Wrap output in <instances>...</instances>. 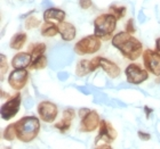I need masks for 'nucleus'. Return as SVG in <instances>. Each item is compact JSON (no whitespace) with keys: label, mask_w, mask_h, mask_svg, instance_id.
I'll use <instances>...</instances> for the list:
<instances>
[{"label":"nucleus","mask_w":160,"mask_h":149,"mask_svg":"<svg viewBox=\"0 0 160 149\" xmlns=\"http://www.w3.org/2000/svg\"><path fill=\"white\" fill-rule=\"evenodd\" d=\"M111 43L125 58L130 62H135L143 55L144 50L142 42L126 31L114 34L111 39Z\"/></svg>","instance_id":"obj_1"},{"label":"nucleus","mask_w":160,"mask_h":149,"mask_svg":"<svg viewBox=\"0 0 160 149\" xmlns=\"http://www.w3.org/2000/svg\"><path fill=\"white\" fill-rule=\"evenodd\" d=\"M17 139L23 143L32 142L40 132V119L34 115H27L15 122Z\"/></svg>","instance_id":"obj_2"},{"label":"nucleus","mask_w":160,"mask_h":149,"mask_svg":"<svg viewBox=\"0 0 160 149\" xmlns=\"http://www.w3.org/2000/svg\"><path fill=\"white\" fill-rule=\"evenodd\" d=\"M117 21L116 16L111 13L98 15L94 20V34L102 39V41L112 39L117 27Z\"/></svg>","instance_id":"obj_3"},{"label":"nucleus","mask_w":160,"mask_h":149,"mask_svg":"<svg viewBox=\"0 0 160 149\" xmlns=\"http://www.w3.org/2000/svg\"><path fill=\"white\" fill-rule=\"evenodd\" d=\"M118 132L112 124L107 119H101L98 126V134L95 138L96 148H111V143L117 139Z\"/></svg>","instance_id":"obj_4"},{"label":"nucleus","mask_w":160,"mask_h":149,"mask_svg":"<svg viewBox=\"0 0 160 149\" xmlns=\"http://www.w3.org/2000/svg\"><path fill=\"white\" fill-rule=\"evenodd\" d=\"M102 47V39L96 37L95 34L87 35L80 39L73 47V51L77 55L85 56V55H93L97 53Z\"/></svg>","instance_id":"obj_5"},{"label":"nucleus","mask_w":160,"mask_h":149,"mask_svg":"<svg viewBox=\"0 0 160 149\" xmlns=\"http://www.w3.org/2000/svg\"><path fill=\"white\" fill-rule=\"evenodd\" d=\"M125 75L128 83L138 86L149 79V71L136 63H130L125 70Z\"/></svg>","instance_id":"obj_6"},{"label":"nucleus","mask_w":160,"mask_h":149,"mask_svg":"<svg viewBox=\"0 0 160 149\" xmlns=\"http://www.w3.org/2000/svg\"><path fill=\"white\" fill-rule=\"evenodd\" d=\"M21 93L17 92L16 95H14L10 99H8L6 103L2 104V106L0 108V115L3 121H10V119L15 117L17 113L20 112L21 108Z\"/></svg>","instance_id":"obj_7"},{"label":"nucleus","mask_w":160,"mask_h":149,"mask_svg":"<svg viewBox=\"0 0 160 149\" xmlns=\"http://www.w3.org/2000/svg\"><path fill=\"white\" fill-rule=\"evenodd\" d=\"M29 81V71L27 68H14L8 75V84L15 91H21L25 88Z\"/></svg>","instance_id":"obj_8"},{"label":"nucleus","mask_w":160,"mask_h":149,"mask_svg":"<svg viewBox=\"0 0 160 149\" xmlns=\"http://www.w3.org/2000/svg\"><path fill=\"white\" fill-rule=\"evenodd\" d=\"M39 119L45 123H53L58 115V108L54 103L49 100H43L39 103L37 107Z\"/></svg>","instance_id":"obj_9"},{"label":"nucleus","mask_w":160,"mask_h":149,"mask_svg":"<svg viewBox=\"0 0 160 149\" xmlns=\"http://www.w3.org/2000/svg\"><path fill=\"white\" fill-rule=\"evenodd\" d=\"M144 67L149 71V73L154 76H160V55L156 50L147 49L142 55Z\"/></svg>","instance_id":"obj_10"},{"label":"nucleus","mask_w":160,"mask_h":149,"mask_svg":"<svg viewBox=\"0 0 160 149\" xmlns=\"http://www.w3.org/2000/svg\"><path fill=\"white\" fill-rule=\"evenodd\" d=\"M101 123L100 114L94 109H90L86 115L81 117L79 125V131L81 133H90L98 129Z\"/></svg>","instance_id":"obj_11"},{"label":"nucleus","mask_w":160,"mask_h":149,"mask_svg":"<svg viewBox=\"0 0 160 149\" xmlns=\"http://www.w3.org/2000/svg\"><path fill=\"white\" fill-rule=\"evenodd\" d=\"M76 117V110L73 108H67L63 110V116L60 122L54 124V128L57 129L61 133H65L71 128V123Z\"/></svg>","instance_id":"obj_12"},{"label":"nucleus","mask_w":160,"mask_h":149,"mask_svg":"<svg viewBox=\"0 0 160 149\" xmlns=\"http://www.w3.org/2000/svg\"><path fill=\"white\" fill-rule=\"evenodd\" d=\"M100 67L110 79H117L121 73V70H120L119 65H117V63L102 56L100 57Z\"/></svg>","instance_id":"obj_13"},{"label":"nucleus","mask_w":160,"mask_h":149,"mask_svg":"<svg viewBox=\"0 0 160 149\" xmlns=\"http://www.w3.org/2000/svg\"><path fill=\"white\" fill-rule=\"evenodd\" d=\"M42 17L45 22H52V23L58 24L61 22L65 21L67 14L62 9H58V8H55V7H49V8H47L43 12Z\"/></svg>","instance_id":"obj_14"},{"label":"nucleus","mask_w":160,"mask_h":149,"mask_svg":"<svg viewBox=\"0 0 160 149\" xmlns=\"http://www.w3.org/2000/svg\"><path fill=\"white\" fill-rule=\"evenodd\" d=\"M57 25H58L60 35L63 41L70 42V41H73V40L76 39L77 30H76V26H74L72 23H69V22H65V21H64V22L58 23Z\"/></svg>","instance_id":"obj_15"},{"label":"nucleus","mask_w":160,"mask_h":149,"mask_svg":"<svg viewBox=\"0 0 160 149\" xmlns=\"http://www.w3.org/2000/svg\"><path fill=\"white\" fill-rule=\"evenodd\" d=\"M31 62H32V55L29 51L27 53H17L12 59V66L13 68H29Z\"/></svg>","instance_id":"obj_16"},{"label":"nucleus","mask_w":160,"mask_h":149,"mask_svg":"<svg viewBox=\"0 0 160 149\" xmlns=\"http://www.w3.org/2000/svg\"><path fill=\"white\" fill-rule=\"evenodd\" d=\"M27 40H28V35L25 32H17V33L14 34L13 37H12V39H10L9 47L13 50L18 51V50H21L24 47Z\"/></svg>","instance_id":"obj_17"},{"label":"nucleus","mask_w":160,"mask_h":149,"mask_svg":"<svg viewBox=\"0 0 160 149\" xmlns=\"http://www.w3.org/2000/svg\"><path fill=\"white\" fill-rule=\"evenodd\" d=\"M40 33H41L42 37H46V38L56 37L57 34H60L58 25L55 23H52V22H45L43 21V24H41Z\"/></svg>","instance_id":"obj_18"},{"label":"nucleus","mask_w":160,"mask_h":149,"mask_svg":"<svg viewBox=\"0 0 160 149\" xmlns=\"http://www.w3.org/2000/svg\"><path fill=\"white\" fill-rule=\"evenodd\" d=\"M47 47L43 42H37V43H32L30 47H29V53L32 55V59L37 58L39 56H42L45 51H46Z\"/></svg>","instance_id":"obj_19"},{"label":"nucleus","mask_w":160,"mask_h":149,"mask_svg":"<svg viewBox=\"0 0 160 149\" xmlns=\"http://www.w3.org/2000/svg\"><path fill=\"white\" fill-rule=\"evenodd\" d=\"M90 73L89 70V59H81L77 63V66H76V74L79 77H82V76H86L87 74Z\"/></svg>","instance_id":"obj_20"},{"label":"nucleus","mask_w":160,"mask_h":149,"mask_svg":"<svg viewBox=\"0 0 160 149\" xmlns=\"http://www.w3.org/2000/svg\"><path fill=\"white\" fill-rule=\"evenodd\" d=\"M47 64H48V60H47L46 56L42 55V56H39V57H37V58L32 59L30 66H29V70H32V71L43 70V68H46Z\"/></svg>","instance_id":"obj_21"},{"label":"nucleus","mask_w":160,"mask_h":149,"mask_svg":"<svg viewBox=\"0 0 160 149\" xmlns=\"http://www.w3.org/2000/svg\"><path fill=\"white\" fill-rule=\"evenodd\" d=\"M2 138L7 141H14L17 139V132H16V126L15 123H10L9 125H7L5 128L2 132Z\"/></svg>","instance_id":"obj_22"},{"label":"nucleus","mask_w":160,"mask_h":149,"mask_svg":"<svg viewBox=\"0 0 160 149\" xmlns=\"http://www.w3.org/2000/svg\"><path fill=\"white\" fill-rule=\"evenodd\" d=\"M126 12H127L126 6L111 5V6L109 7V13H111L112 15H114V16H116V18H117L118 21L125 17V15H126Z\"/></svg>","instance_id":"obj_23"},{"label":"nucleus","mask_w":160,"mask_h":149,"mask_svg":"<svg viewBox=\"0 0 160 149\" xmlns=\"http://www.w3.org/2000/svg\"><path fill=\"white\" fill-rule=\"evenodd\" d=\"M41 25V21L34 15H30L27 17V20L24 21V27L25 30H32V29H37Z\"/></svg>","instance_id":"obj_24"},{"label":"nucleus","mask_w":160,"mask_h":149,"mask_svg":"<svg viewBox=\"0 0 160 149\" xmlns=\"http://www.w3.org/2000/svg\"><path fill=\"white\" fill-rule=\"evenodd\" d=\"M0 73H1V80H3V76H5V74L7 73V71H8V63H7V58L6 56L3 55V54H1L0 55Z\"/></svg>","instance_id":"obj_25"},{"label":"nucleus","mask_w":160,"mask_h":149,"mask_svg":"<svg viewBox=\"0 0 160 149\" xmlns=\"http://www.w3.org/2000/svg\"><path fill=\"white\" fill-rule=\"evenodd\" d=\"M125 31L130 34H134L135 32H136V27H135V21H134V18H129V20L127 21L126 25H125Z\"/></svg>","instance_id":"obj_26"},{"label":"nucleus","mask_w":160,"mask_h":149,"mask_svg":"<svg viewBox=\"0 0 160 149\" xmlns=\"http://www.w3.org/2000/svg\"><path fill=\"white\" fill-rule=\"evenodd\" d=\"M100 57L101 56H96L89 59V70L90 72H94L95 70H97L100 67Z\"/></svg>","instance_id":"obj_27"},{"label":"nucleus","mask_w":160,"mask_h":149,"mask_svg":"<svg viewBox=\"0 0 160 149\" xmlns=\"http://www.w3.org/2000/svg\"><path fill=\"white\" fill-rule=\"evenodd\" d=\"M78 5H79L80 8L83 10L89 9V8H92V6H93V0H79V1H78Z\"/></svg>","instance_id":"obj_28"},{"label":"nucleus","mask_w":160,"mask_h":149,"mask_svg":"<svg viewBox=\"0 0 160 149\" xmlns=\"http://www.w3.org/2000/svg\"><path fill=\"white\" fill-rule=\"evenodd\" d=\"M137 136H138V138H140L142 141H149V140L151 139L150 133L143 132V131H138V132H137Z\"/></svg>","instance_id":"obj_29"},{"label":"nucleus","mask_w":160,"mask_h":149,"mask_svg":"<svg viewBox=\"0 0 160 149\" xmlns=\"http://www.w3.org/2000/svg\"><path fill=\"white\" fill-rule=\"evenodd\" d=\"M89 110H90L89 108H86V107H83V108H80L79 112H78V113H79L80 119H81V117H83V116L86 115V114H87L88 112H89Z\"/></svg>","instance_id":"obj_30"},{"label":"nucleus","mask_w":160,"mask_h":149,"mask_svg":"<svg viewBox=\"0 0 160 149\" xmlns=\"http://www.w3.org/2000/svg\"><path fill=\"white\" fill-rule=\"evenodd\" d=\"M154 50L160 55V38L156 39V48H154Z\"/></svg>","instance_id":"obj_31"},{"label":"nucleus","mask_w":160,"mask_h":149,"mask_svg":"<svg viewBox=\"0 0 160 149\" xmlns=\"http://www.w3.org/2000/svg\"><path fill=\"white\" fill-rule=\"evenodd\" d=\"M144 110H145V112H147V117H149V116H150V114L152 112H153V109H151V108H149V107H144Z\"/></svg>","instance_id":"obj_32"},{"label":"nucleus","mask_w":160,"mask_h":149,"mask_svg":"<svg viewBox=\"0 0 160 149\" xmlns=\"http://www.w3.org/2000/svg\"><path fill=\"white\" fill-rule=\"evenodd\" d=\"M58 77H60V80H65V77H68V74L67 73H60L58 74Z\"/></svg>","instance_id":"obj_33"}]
</instances>
